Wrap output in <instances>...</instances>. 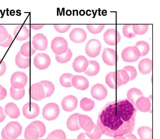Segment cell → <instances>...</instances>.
Here are the masks:
<instances>
[{"label":"cell","mask_w":160,"mask_h":139,"mask_svg":"<svg viewBox=\"0 0 160 139\" xmlns=\"http://www.w3.org/2000/svg\"><path fill=\"white\" fill-rule=\"evenodd\" d=\"M137 112L127 99L111 101L101 110L97 124L104 135L113 138L123 136L133 131Z\"/></svg>","instance_id":"1"},{"label":"cell","mask_w":160,"mask_h":139,"mask_svg":"<svg viewBox=\"0 0 160 139\" xmlns=\"http://www.w3.org/2000/svg\"><path fill=\"white\" fill-rule=\"evenodd\" d=\"M7 136L10 139H16L22 133V127L18 122L12 121L3 128Z\"/></svg>","instance_id":"2"},{"label":"cell","mask_w":160,"mask_h":139,"mask_svg":"<svg viewBox=\"0 0 160 139\" xmlns=\"http://www.w3.org/2000/svg\"><path fill=\"white\" fill-rule=\"evenodd\" d=\"M51 47L53 52L57 55H61L66 53L68 49L67 40L61 37H56L52 39Z\"/></svg>","instance_id":"3"},{"label":"cell","mask_w":160,"mask_h":139,"mask_svg":"<svg viewBox=\"0 0 160 139\" xmlns=\"http://www.w3.org/2000/svg\"><path fill=\"white\" fill-rule=\"evenodd\" d=\"M59 113L58 105L54 103H50L46 104L43 107L42 115L45 119L51 121L56 119Z\"/></svg>","instance_id":"4"},{"label":"cell","mask_w":160,"mask_h":139,"mask_svg":"<svg viewBox=\"0 0 160 139\" xmlns=\"http://www.w3.org/2000/svg\"><path fill=\"white\" fill-rule=\"evenodd\" d=\"M28 81V77L22 72L17 71L13 73L10 79L11 86L14 88L21 89L24 88Z\"/></svg>","instance_id":"5"},{"label":"cell","mask_w":160,"mask_h":139,"mask_svg":"<svg viewBox=\"0 0 160 139\" xmlns=\"http://www.w3.org/2000/svg\"><path fill=\"white\" fill-rule=\"evenodd\" d=\"M121 56L124 61L133 62L137 61L141 55L138 48L135 46L125 48L122 52Z\"/></svg>","instance_id":"6"},{"label":"cell","mask_w":160,"mask_h":139,"mask_svg":"<svg viewBox=\"0 0 160 139\" xmlns=\"http://www.w3.org/2000/svg\"><path fill=\"white\" fill-rule=\"evenodd\" d=\"M101 49V44L100 41L96 39H92L87 43L85 52L89 57L94 58L99 54Z\"/></svg>","instance_id":"7"},{"label":"cell","mask_w":160,"mask_h":139,"mask_svg":"<svg viewBox=\"0 0 160 139\" xmlns=\"http://www.w3.org/2000/svg\"><path fill=\"white\" fill-rule=\"evenodd\" d=\"M23 115L28 119L36 117L39 115L40 109L38 105L33 102H29L25 104L22 108Z\"/></svg>","instance_id":"8"},{"label":"cell","mask_w":160,"mask_h":139,"mask_svg":"<svg viewBox=\"0 0 160 139\" xmlns=\"http://www.w3.org/2000/svg\"><path fill=\"white\" fill-rule=\"evenodd\" d=\"M35 66L40 70H43L47 68L51 64V59L47 54L39 53L35 56L33 59Z\"/></svg>","instance_id":"9"},{"label":"cell","mask_w":160,"mask_h":139,"mask_svg":"<svg viewBox=\"0 0 160 139\" xmlns=\"http://www.w3.org/2000/svg\"><path fill=\"white\" fill-rule=\"evenodd\" d=\"M121 39L119 32L113 28L107 30L103 34V39L109 45L114 46L118 44Z\"/></svg>","instance_id":"10"},{"label":"cell","mask_w":160,"mask_h":139,"mask_svg":"<svg viewBox=\"0 0 160 139\" xmlns=\"http://www.w3.org/2000/svg\"><path fill=\"white\" fill-rule=\"evenodd\" d=\"M102 57L104 63L109 66L115 65L118 61V55L116 51L109 48L104 49Z\"/></svg>","instance_id":"11"},{"label":"cell","mask_w":160,"mask_h":139,"mask_svg":"<svg viewBox=\"0 0 160 139\" xmlns=\"http://www.w3.org/2000/svg\"><path fill=\"white\" fill-rule=\"evenodd\" d=\"M32 43L36 50L44 51L47 48L48 41L47 38L43 34L38 33L33 37Z\"/></svg>","instance_id":"12"},{"label":"cell","mask_w":160,"mask_h":139,"mask_svg":"<svg viewBox=\"0 0 160 139\" xmlns=\"http://www.w3.org/2000/svg\"><path fill=\"white\" fill-rule=\"evenodd\" d=\"M29 93L31 98L36 100L40 101L45 97L43 87L40 82L34 84L31 86Z\"/></svg>","instance_id":"13"},{"label":"cell","mask_w":160,"mask_h":139,"mask_svg":"<svg viewBox=\"0 0 160 139\" xmlns=\"http://www.w3.org/2000/svg\"><path fill=\"white\" fill-rule=\"evenodd\" d=\"M91 94L92 97L98 100L105 99L108 94L107 90L102 84H97L91 88Z\"/></svg>","instance_id":"14"},{"label":"cell","mask_w":160,"mask_h":139,"mask_svg":"<svg viewBox=\"0 0 160 139\" xmlns=\"http://www.w3.org/2000/svg\"><path fill=\"white\" fill-rule=\"evenodd\" d=\"M78 102V99L75 96L73 95H69L62 99L61 105L64 111L71 112L76 108Z\"/></svg>","instance_id":"15"},{"label":"cell","mask_w":160,"mask_h":139,"mask_svg":"<svg viewBox=\"0 0 160 139\" xmlns=\"http://www.w3.org/2000/svg\"><path fill=\"white\" fill-rule=\"evenodd\" d=\"M88 64L89 61L86 57L83 55H79L74 59L72 67L76 72L81 73L85 71Z\"/></svg>","instance_id":"16"},{"label":"cell","mask_w":160,"mask_h":139,"mask_svg":"<svg viewBox=\"0 0 160 139\" xmlns=\"http://www.w3.org/2000/svg\"><path fill=\"white\" fill-rule=\"evenodd\" d=\"M80 126L86 132L90 133L93 129L94 124L92 119L88 116L79 114L78 116Z\"/></svg>","instance_id":"17"},{"label":"cell","mask_w":160,"mask_h":139,"mask_svg":"<svg viewBox=\"0 0 160 139\" xmlns=\"http://www.w3.org/2000/svg\"><path fill=\"white\" fill-rule=\"evenodd\" d=\"M69 36L72 41L75 43H79L83 42L86 40L87 34L82 28H77L73 29L71 31Z\"/></svg>","instance_id":"18"},{"label":"cell","mask_w":160,"mask_h":139,"mask_svg":"<svg viewBox=\"0 0 160 139\" xmlns=\"http://www.w3.org/2000/svg\"><path fill=\"white\" fill-rule=\"evenodd\" d=\"M72 86L77 89L84 90L89 87V83L88 79L83 76L75 75L72 79Z\"/></svg>","instance_id":"19"},{"label":"cell","mask_w":160,"mask_h":139,"mask_svg":"<svg viewBox=\"0 0 160 139\" xmlns=\"http://www.w3.org/2000/svg\"><path fill=\"white\" fill-rule=\"evenodd\" d=\"M16 39L22 41L27 39L29 36V30L25 25H19L15 29L13 32Z\"/></svg>","instance_id":"20"},{"label":"cell","mask_w":160,"mask_h":139,"mask_svg":"<svg viewBox=\"0 0 160 139\" xmlns=\"http://www.w3.org/2000/svg\"><path fill=\"white\" fill-rule=\"evenodd\" d=\"M40 133L37 127L31 123L26 128L24 133L25 139H38Z\"/></svg>","instance_id":"21"},{"label":"cell","mask_w":160,"mask_h":139,"mask_svg":"<svg viewBox=\"0 0 160 139\" xmlns=\"http://www.w3.org/2000/svg\"><path fill=\"white\" fill-rule=\"evenodd\" d=\"M135 106L139 111L144 112L149 111L151 108L149 99L144 96L139 97L137 100Z\"/></svg>","instance_id":"22"},{"label":"cell","mask_w":160,"mask_h":139,"mask_svg":"<svg viewBox=\"0 0 160 139\" xmlns=\"http://www.w3.org/2000/svg\"><path fill=\"white\" fill-rule=\"evenodd\" d=\"M4 110L6 114L12 118H17L20 115L18 108L15 104L12 102L8 103L5 106Z\"/></svg>","instance_id":"23"},{"label":"cell","mask_w":160,"mask_h":139,"mask_svg":"<svg viewBox=\"0 0 160 139\" xmlns=\"http://www.w3.org/2000/svg\"><path fill=\"white\" fill-rule=\"evenodd\" d=\"M152 61L150 59L145 58L142 59L138 65L140 72L143 74H149L152 69Z\"/></svg>","instance_id":"24"},{"label":"cell","mask_w":160,"mask_h":139,"mask_svg":"<svg viewBox=\"0 0 160 139\" xmlns=\"http://www.w3.org/2000/svg\"><path fill=\"white\" fill-rule=\"evenodd\" d=\"M79 114L78 113L73 114L68 118L66 125L69 130L72 131H76L80 129L78 122V116Z\"/></svg>","instance_id":"25"},{"label":"cell","mask_w":160,"mask_h":139,"mask_svg":"<svg viewBox=\"0 0 160 139\" xmlns=\"http://www.w3.org/2000/svg\"><path fill=\"white\" fill-rule=\"evenodd\" d=\"M15 63L18 67L21 69H26L30 65V58L21 54L20 52L16 54L15 58Z\"/></svg>","instance_id":"26"},{"label":"cell","mask_w":160,"mask_h":139,"mask_svg":"<svg viewBox=\"0 0 160 139\" xmlns=\"http://www.w3.org/2000/svg\"><path fill=\"white\" fill-rule=\"evenodd\" d=\"M36 50L30 41L24 43L20 48V52L22 55L26 57H29L34 54Z\"/></svg>","instance_id":"27"},{"label":"cell","mask_w":160,"mask_h":139,"mask_svg":"<svg viewBox=\"0 0 160 139\" xmlns=\"http://www.w3.org/2000/svg\"><path fill=\"white\" fill-rule=\"evenodd\" d=\"M143 96V94L141 91L135 88L130 89L127 94V99L135 106L137 100L139 97Z\"/></svg>","instance_id":"28"},{"label":"cell","mask_w":160,"mask_h":139,"mask_svg":"<svg viewBox=\"0 0 160 139\" xmlns=\"http://www.w3.org/2000/svg\"><path fill=\"white\" fill-rule=\"evenodd\" d=\"M100 68L99 64L97 62L94 60H90L84 73L89 76H93L98 74Z\"/></svg>","instance_id":"29"},{"label":"cell","mask_w":160,"mask_h":139,"mask_svg":"<svg viewBox=\"0 0 160 139\" xmlns=\"http://www.w3.org/2000/svg\"><path fill=\"white\" fill-rule=\"evenodd\" d=\"M42 85L45 93V97L51 96L54 91V86L53 83L48 80H43L39 82Z\"/></svg>","instance_id":"30"},{"label":"cell","mask_w":160,"mask_h":139,"mask_svg":"<svg viewBox=\"0 0 160 139\" xmlns=\"http://www.w3.org/2000/svg\"><path fill=\"white\" fill-rule=\"evenodd\" d=\"M138 133L141 139H152V130L147 126L139 127Z\"/></svg>","instance_id":"31"},{"label":"cell","mask_w":160,"mask_h":139,"mask_svg":"<svg viewBox=\"0 0 160 139\" xmlns=\"http://www.w3.org/2000/svg\"><path fill=\"white\" fill-rule=\"evenodd\" d=\"M95 102L90 99L86 97L83 98L80 101V107L85 111H90L94 108Z\"/></svg>","instance_id":"32"},{"label":"cell","mask_w":160,"mask_h":139,"mask_svg":"<svg viewBox=\"0 0 160 139\" xmlns=\"http://www.w3.org/2000/svg\"><path fill=\"white\" fill-rule=\"evenodd\" d=\"M105 81L107 84L111 88H117V80L116 72H110L106 75Z\"/></svg>","instance_id":"33"},{"label":"cell","mask_w":160,"mask_h":139,"mask_svg":"<svg viewBox=\"0 0 160 139\" xmlns=\"http://www.w3.org/2000/svg\"><path fill=\"white\" fill-rule=\"evenodd\" d=\"M73 76V75L69 73L63 74L59 79L61 85L66 88L71 87L72 86V79Z\"/></svg>","instance_id":"34"},{"label":"cell","mask_w":160,"mask_h":139,"mask_svg":"<svg viewBox=\"0 0 160 139\" xmlns=\"http://www.w3.org/2000/svg\"><path fill=\"white\" fill-rule=\"evenodd\" d=\"M135 46L138 49L141 53V56L146 55L150 50V47L149 44L144 41H140L137 42Z\"/></svg>","instance_id":"35"},{"label":"cell","mask_w":160,"mask_h":139,"mask_svg":"<svg viewBox=\"0 0 160 139\" xmlns=\"http://www.w3.org/2000/svg\"><path fill=\"white\" fill-rule=\"evenodd\" d=\"M72 53L69 49L65 53L61 54H55L56 61L61 63H65L69 61L72 56Z\"/></svg>","instance_id":"36"},{"label":"cell","mask_w":160,"mask_h":139,"mask_svg":"<svg viewBox=\"0 0 160 139\" xmlns=\"http://www.w3.org/2000/svg\"><path fill=\"white\" fill-rule=\"evenodd\" d=\"M10 94L13 99L18 100L22 99L24 96L25 90L24 88L16 89L11 86L10 88Z\"/></svg>","instance_id":"37"},{"label":"cell","mask_w":160,"mask_h":139,"mask_svg":"<svg viewBox=\"0 0 160 139\" xmlns=\"http://www.w3.org/2000/svg\"><path fill=\"white\" fill-rule=\"evenodd\" d=\"M149 27L148 24H132L134 33L136 35H142L146 33Z\"/></svg>","instance_id":"38"},{"label":"cell","mask_w":160,"mask_h":139,"mask_svg":"<svg viewBox=\"0 0 160 139\" xmlns=\"http://www.w3.org/2000/svg\"><path fill=\"white\" fill-rule=\"evenodd\" d=\"M85 133L90 139H99L102 134L100 128L95 124H94L93 129L90 133L85 132Z\"/></svg>","instance_id":"39"},{"label":"cell","mask_w":160,"mask_h":139,"mask_svg":"<svg viewBox=\"0 0 160 139\" xmlns=\"http://www.w3.org/2000/svg\"><path fill=\"white\" fill-rule=\"evenodd\" d=\"M49 139H66V135L62 130L57 129L50 133Z\"/></svg>","instance_id":"40"},{"label":"cell","mask_w":160,"mask_h":139,"mask_svg":"<svg viewBox=\"0 0 160 139\" xmlns=\"http://www.w3.org/2000/svg\"><path fill=\"white\" fill-rule=\"evenodd\" d=\"M122 31L124 35L128 38H133L136 35L133 31L132 24L124 25L123 26Z\"/></svg>","instance_id":"41"},{"label":"cell","mask_w":160,"mask_h":139,"mask_svg":"<svg viewBox=\"0 0 160 139\" xmlns=\"http://www.w3.org/2000/svg\"><path fill=\"white\" fill-rule=\"evenodd\" d=\"M105 27L104 24H88L87 28L89 31L93 34L100 33Z\"/></svg>","instance_id":"42"},{"label":"cell","mask_w":160,"mask_h":139,"mask_svg":"<svg viewBox=\"0 0 160 139\" xmlns=\"http://www.w3.org/2000/svg\"><path fill=\"white\" fill-rule=\"evenodd\" d=\"M123 69L125 70L129 76L130 80H132L136 78L137 75V72L136 69L130 65L124 67Z\"/></svg>","instance_id":"43"},{"label":"cell","mask_w":160,"mask_h":139,"mask_svg":"<svg viewBox=\"0 0 160 139\" xmlns=\"http://www.w3.org/2000/svg\"><path fill=\"white\" fill-rule=\"evenodd\" d=\"M35 125L38 128L39 133V138L43 136L46 132V127L44 124L39 121H36L31 122Z\"/></svg>","instance_id":"44"},{"label":"cell","mask_w":160,"mask_h":139,"mask_svg":"<svg viewBox=\"0 0 160 139\" xmlns=\"http://www.w3.org/2000/svg\"><path fill=\"white\" fill-rule=\"evenodd\" d=\"M117 72L119 74L122 82V85L128 83L130 80L129 76L126 71L124 69L119 70Z\"/></svg>","instance_id":"45"},{"label":"cell","mask_w":160,"mask_h":139,"mask_svg":"<svg viewBox=\"0 0 160 139\" xmlns=\"http://www.w3.org/2000/svg\"><path fill=\"white\" fill-rule=\"evenodd\" d=\"M71 26L70 24H54L53 27L58 32L63 33L67 32Z\"/></svg>","instance_id":"46"},{"label":"cell","mask_w":160,"mask_h":139,"mask_svg":"<svg viewBox=\"0 0 160 139\" xmlns=\"http://www.w3.org/2000/svg\"><path fill=\"white\" fill-rule=\"evenodd\" d=\"M8 34L6 28L3 25H0V43L7 39Z\"/></svg>","instance_id":"47"},{"label":"cell","mask_w":160,"mask_h":139,"mask_svg":"<svg viewBox=\"0 0 160 139\" xmlns=\"http://www.w3.org/2000/svg\"><path fill=\"white\" fill-rule=\"evenodd\" d=\"M13 39L11 35L9 33L7 39L3 42L0 43V46L3 47H8L12 44Z\"/></svg>","instance_id":"48"},{"label":"cell","mask_w":160,"mask_h":139,"mask_svg":"<svg viewBox=\"0 0 160 139\" xmlns=\"http://www.w3.org/2000/svg\"><path fill=\"white\" fill-rule=\"evenodd\" d=\"M6 66L4 61L0 58V76L2 75L6 71Z\"/></svg>","instance_id":"49"},{"label":"cell","mask_w":160,"mask_h":139,"mask_svg":"<svg viewBox=\"0 0 160 139\" xmlns=\"http://www.w3.org/2000/svg\"><path fill=\"white\" fill-rule=\"evenodd\" d=\"M7 91L6 89L2 86L0 90V100L4 99L7 96Z\"/></svg>","instance_id":"50"},{"label":"cell","mask_w":160,"mask_h":139,"mask_svg":"<svg viewBox=\"0 0 160 139\" xmlns=\"http://www.w3.org/2000/svg\"><path fill=\"white\" fill-rule=\"evenodd\" d=\"M6 115L4 109L0 106V123L4 120L6 117Z\"/></svg>","instance_id":"51"},{"label":"cell","mask_w":160,"mask_h":139,"mask_svg":"<svg viewBox=\"0 0 160 139\" xmlns=\"http://www.w3.org/2000/svg\"><path fill=\"white\" fill-rule=\"evenodd\" d=\"M126 139H137L136 136L131 133H128L124 135Z\"/></svg>","instance_id":"52"},{"label":"cell","mask_w":160,"mask_h":139,"mask_svg":"<svg viewBox=\"0 0 160 139\" xmlns=\"http://www.w3.org/2000/svg\"><path fill=\"white\" fill-rule=\"evenodd\" d=\"M44 26L43 24H31V28L35 30H38L42 28Z\"/></svg>","instance_id":"53"},{"label":"cell","mask_w":160,"mask_h":139,"mask_svg":"<svg viewBox=\"0 0 160 139\" xmlns=\"http://www.w3.org/2000/svg\"><path fill=\"white\" fill-rule=\"evenodd\" d=\"M77 139H90L85 134V132L80 133L78 136Z\"/></svg>","instance_id":"54"},{"label":"cell","mask_w":160,"mask_h":139,"mask_svg":"<svg viewBox=\"0 0 160 139\" xmlns=\"http://www.w3.org/2000/svg\"><path fill=\"white\" fill-rule=\"evenodd\" d=\"M1 136L2 139H10L6 135L3 129L1 132Z\"/></svg>","instance_id":"55"},{"label":"cell","mask_w":160,"mask_h":139,"mask_svg":"<svg viewBox=\"0 0 160 139\" xmlns=\"http://www.w3.org/2000/svg\"><path fill=\"white\" fill-rule=\"evenodd\" d=\"M113 139H126L123 136H118L114 138Z\"/></svg>","instance_id":"56"},{"label":"cell","mask_w":160,"mask_h":139,"mask_svg":"<svg viewBox=\"0 0 160 139\" xmlns=\"http://www.w3.org/2000/svg\"><path fill=\"white\" fill-rule=\"evenodd\" d=\"M66 15L68 16H70L72 14V12L71 10H67L66 12Z\"/></svg>","instance_id":"57"},{"label":"cell","mask_w":160,"mask_h":139,"mask_svg":"<svg viewBox=\"0 0 160 139\" xmlns=\"http://www.w3.org/2000/svg\"><path fill=\"white\" fill-rule=\"evenodd\" d=\"M79 13L80 15L83 16L85 14V11L84 10H82L79 11Z\"/></svg>","instance_id":"58"},{"label":"cell","mask_w":160,"mask_h":139,"mask_svg":"<svg viewBox=\"0 0 160 139\" xmlns=\"http://www.w3.org/2000/svg\"><path fill=\"white\" fill-rule=\"evenodd\" d=\"M49 137H50V134H49V135H48V136L46 139H49Z\"/></svg>","instance_id":"59"},{"label":"cell","mask_w":160,"mask_h":139,"mask_svg":"<svg viewBox=\"0 0 160 139\" xmlns=\"http://www.w3.org/2000/svg\"><path fill=\"white\" fill-rule=\"evenodd\" d=\"M1 87H2V86H1V84H0V90L1 89Z\"/></svg>","instance_id":"60"}]
</instances>
